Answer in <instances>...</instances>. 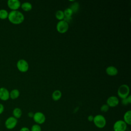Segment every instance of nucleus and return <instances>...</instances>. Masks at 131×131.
<instances>
[{
	"label": "nucleus",
	"instance_id": "393cba45",
	"mask_svg": "<svg viewBox=\"0 0 131 131\" xmlns=\"http://www.w3.org/2000/svg\"><path fill=\"white\" fill-rule=\"evenodd\" d=\"M72 19V17H64L63 20L64 21H65L66 22H67L68 24H69V23H70Z\"/></svg>",
	"mask_w": 131,
	"mask_h": 131
},
{
	"label": "nucleus",
	"instance_id": "0eeeda50",
	"mask_svg": "<svg viewBox=\"0 0 131 131\" xmlns=\"http://www.w3.org/2000/svg\"><path fill=\"white\" fill-rule=\"evenodd\" d=\"M36 124L41 125L44 123L46 121V116L45 114L41 112H37L34 113L33 117L32 118Z\"/></svg>",
	"mask_w": 131,
	"mask_h": 131
},
{
	"label": "nucleus",
	"instance_id": "f3484780",
	"mask_svg": "<svg viewBox=\"0 0 131 131\" xmlns=\"http://www.w3.org/2000/svg\"><path fill=\"white\" fill-rule=\"evenodd\" d=\"M20 7L24 11L28 12L30 11L32 9V5L29 2H24L21 4Z\"/></svg>",
	"mask_w": 131,
	"mask_h": 131
},
{
	"label": "nucleus",
	"instance_id": "a878e982",
	"mask_svg": "<svg viewBox=\"0 0 131 131\" xmlns=\"http://www.w3.org/2000/svg\"><path fill=\"white\" fill-rule=\"evenodd\" d=\"M19 131H30V128H29L27 127L24 126V127H22L21 128H20V129H19Z\"/></svg>",
	"mask_w": 131,
	"mask_h": 131
},
{
	"label": "nucleus",
	"instance_id": "f257e3e1",
	"mask_svg": "<svg viewBox=\"0 0 131 131\" xmlns=\"http://www.w3.org/2000/svg\"><path fill=\"white\" fill-rule=\"evenodd\" d=\"M8 19L11 23L19 25L24 21L25 16L21 12L18 10L11 11L9 13Z\"/></svg>",
	"mask_w": 131,
	"mask_h": 131
},
{
	"label": "nucleus",
	"instance_id": "9d476101",
	"mask_svg": "<svg viewBox=\"0 0 131 131\" xmlns=\"http://www.w3.org/2000/svg\"><path fill=\"white\" fill-rule=\"evenodd\" d=\"M119 99L115 96L109 97L106 100V104L111 107H116L119 104Z\"/></svg>",
	"mask_w": 131,
	"mask_h": 131
},
{
	"label": "nucleus",
	"instance_id": "2eb2a0df",
	"mask_svg": "<svg viewBox=\"0 0 131 131\" xmlns=\"http://www.w3.org/2000/svg\"><path fill=\"white\" fill-rule=\"evenodd\" d=\"M19 95H20V92L18 89H13L10 92V94H9L10 98L13 100L16 99L19 96Z\"/></svg>",
	"mask_w": 131,
	"mask_h": 131
},
{
	"label": "nucleus",
	"instance_id": "5701e85b",
	"mask_svg": "<svg viewBox=\"0 0 131 131\" xmlns=\"http://www.w3.org/2000/svg\"><path fill=\"white\" fill-rule=\"evenodd\" d=\"M30 129V131H41V127L40 125L35 123L31 126Z\"/></svg>",
	"mask_w": 131,
	"mask_h": 131
},
{
	"label": "nucleus",
	"instance_id": "ddd939ff",
	"mask_svg": "<svg viewBox=\"0 0 131 131\" xmlns=\"http://www.w3.org/2000/svg\"><path fill=\"white\" fill-rule=\"evenodd\" d=\"M124 122L128 125H131V111H126L123 115V120Z\"/></svg>",
	"mask_w": 131,
	"mask_h": 131
},
{
	"label": "nucleus",
	"instance_id": "20e7f679",
	"mask_svg": "<svg viewBox=\"0 0 131 131\" xmlns=\"http://www.w3.org/2000/svg\"><path fill=\"white\" fill-rule=\"evenodd\" d=\"M18 123L17 119L13 116H10L6 119L5 121V126L9 130H11L14 128Z\"/></svg>",
	"mask_w": 131,
	"mask_h": 131
},
{
	"label": "nucleus",
	"instance_id": "9b49d317",
	"mask_svg": "<svg viewBox=\"0 0 131 131\" xmlns=\"http://www.w3.org/2000/svg\"><path fill=\"white\" fill-rule=\"evenodd\" d=\"M10 92L4 87L0 88V99L2 101H7L10 98Z\"/></svg>",
	"mask_w": 131,
	"mask_h": 131
},
{
	"label": "nucleus",
	"instance_id": "7c9ffc66",
	"mask_svg": "<svg viewBox=\"0 0 131 131\" xmlns=\"http://www.w3.org/2000/svg\"><path fill=\"white\" fill-rule=\"evenodd\" d=\"M0 123H1V120H0Z\"/></svg>",
	"mask_w": 131,
	"mask_h": 131
},
{
	"label": "nucleus",
	"instance_id": "39448f33",
	"mask_svg": "<svg viewBox=\"0 0 131 131\" xmlns=\"http://www.w3.org/2000/svg\"><path fill=\"white\" fill-rule=\"evenodd\" d=\"M127 124L123 120H117L113 124L114 131H126Z\"/></svg>",
	"mask_w": 131,
	"mask_h": 131
},
{
	"label": "nucleus",
	"instance_id": "7ed1b4c3",
	"mask_svg": "<svg viewBox=\"0 0 131 131\" xmlns=\"http://www.w3.org/2000/svg\"><path fill=\"white\" fill-rule=\"evenodd\" d=\"M129 94V88L127 84H122L121 85L118 90L117 94L118 96L122 99L126 98Z\"/></svg>",
	"mask_w": 131,
	"mask_h": 131
},
{
	"label": "nucleus",
	"instance_id": "4be33fe9",
	"mask_svg": "<svg viewBox=\"0 0 131 131\" xmlns=\"http://www.w3.org/2000/svg\"><path fill=\"white\" fill-rule=\"evenodd\" d=\"M63 13L64 15V17H72L73 12L70 8H68L64 10Z\"/></svg>",
	"mask_w": 131,
	"mask_h": 131
},
{
	"label": "nucleus",
	"instance_id": "bb28decb",
	"mask_svg": "<svg viewBox=\"0 0 131 131\" xmlns=\"http://www.w3.org/2000/svg\"><path fill=\"white\" fill-rule=\"evenodd\" d=\"M4 111V106L3 104L0 103V115H1Z\"/></svg>",
	"mask_w": 131,
	"mask_h": 131
},
{
	"label": "nucleus",
	"instance_id": "f03ea898",
	"mask_svg": "<svg viewBox=\"0 0 131 131\" xmlns=\"http://www.w3.org/2000/svg\"><path fill=\"white\" fill-rule=\"evenodd\" d=\"M93 122L95 126L98 128H104L106 124V120L105 118L101 114L96 115L94 117Z\"/></svg>",
	"mask_w": 131,
	"mask_h": 131
},
{
	"label": "nucleus",
	"instance_id": "a211bd4d",
	"mask_svg": "<svg viewBox=\"0 0 131 131\" xmlns=\"http://www.w3.org/2000/svg\"><path fill=\"white\" fill-rule=\"evenodd\" d=\"M9 13L8 12L4 9L0 10V19H6L8 18Z\"/></svg>",
	"mask_w": 131,
	"mask_h": 131
},
{
	"label": "nucleus",
	"instance_id": "4468645a",
	"mask_svg": "<svg viewBox=\"0 0 131 131\" xmlns=\"http://www.w3.org/2000/svg\"><path fill=\"white\" fill-rule=\"evenodd\" d=\"M22 111L19 107H15L12 111V116L18 119L20 118L22 116Z\"/></svg>",
	"mask_w": 131,
	"mask_h": 131
},
{
	"label": "nucleus",
	"instance_id": "aec40b11",
	"mask_svg": "<svg viewBox=\"0 0 131 131\" xmlns=\"http://www.w3.org/2000/svg\"><path fill=\"white\" fill-rule=\"evenodd\" d=\"M55 17L56 18L60 20H62L64 17V15L63 13V11L62 10H58L55 13Z\"/></svg>",
	"mask_w": 131,
	"mask_h": 131
},
{
	"label": "nucleus",
	"instance_id": "412c9836",
	"mask_svg": "<svg viewBox=\"0 0 131 131\" xmlns=\"http://www.w3.org/2000/svg\"><path fill=\"white\" fill-rule=\"evenodd\" d=\"M121 103L123 105H126L128 104H130L131 103V96L130 95H128L126 98L123 99L121 100Z\"/></svg>",
	"mask_w": 131,
	"mask_h": 131
},
{
	"label": "nucleus",
	"instance_id": "1a4fd4ad",
	"mask_svg": "<svg viewBox=\"0 0 131 131\" xmlns=\"http://www.w3.org/2000/svg\"><path fill=\"white\" fill-rule=\"evenodd\" d=\"M21 3L18 0H8L7 6L12 11L17 10L20 7Z\"/></svg>",
	"mask_w": 131,
	"mask_h": 131
},
{
	"label": "nucleus",
	"instance_id": "c756f323",
	"mask_svg": "<svg viewBox=\"0 0 131 131\" xmlns=\"http://www.w3.org/2000/svg\"><path fill=\"white\" fill-rule=\"evenodd\" d=\"M126 131H130V130H126Z\"/></svg>",
	"mask_w": 131,
	"mask_h": 131
},
{
	"label": "nucleus",
	"instance_id": "6e6552de",
	"mask_svg": "<svg viewBox=\"0 0 131 131\" xmlns=\"http://www.w3.org/2000/svg\"><path fill=\"white\" fill-rule=\"evenodd\" d=\"M69 25L67 22L62 20L59 21L56 25V30L57 31L61 34L65 33L67 32L69 29Z\"/></svg>",
	"mask_w": 131,
	"mask_h": 131
},
{
	"label": "nucleus",
	"instance_id": "423d86ee",
	"mask_svg": "<svg viewBox=\"0 0 131 131\" xmlns=\"http://www.w3.org/2000/svg\"><path fill=\"white\" fill-rule=\"evenodd\" d=\"M16 67L19 71L25 73L27 72L29 70V64L26 60L20 59L17 61L16 63Z\"/></svg>",
	"mask_w": 131,
	"mask_h": 131
},
{
	"label": "nucleus",
	"instance_id": "f8f14e48",
	"mask_svg": "<svg viewBox=\"0 0 131 131\" xmlns=\"http://www.w3.org/2000/svg\"><path fill=\"white\" fill-rule=\"evenodd\" d=\"M105 72L108 75L111 76H116V75H117V74L118 73V71L116 67L112 66L108 67L106 69Z\"/></svg>",
	"mask_w": 131,
	"mask_h": 131
},
{
	"label": "nucleus",
	"instance_id": "b1692460",
	"mask_svg": "<svg viewBox=\"0 0 131 131\" xmlns=\"http://www.w3.org/2000/svg\"><path fill=\"white\" fill-rule=\"evenodd\" d=\"M109 108H110V107L106 104H104L102 105L100 107V111L102 112L105 113L108 111Z\"/></svg>",
	"mask_w": 131,
	"mask_h": 131
},
{
	"label": "nucleus",
	"instance_id": "cd10ccee",
	"mask_svg": "<svg viewBox=\"0 0 131 131\" xmlns=\"http://www.w3.org/2000/svg\"><path fill=\"white\" fill-rule=\"evenodd\" d=\"M94 116L93 115H89L88 117V120L89 121V122H93V119H94Z\"/></svg>",
	"mask_w": 131,
	"mask_h": 131
},
{
	"label": "nucleus",
	"instance_id": "6ab92c4d",
	"mask_svg": "<svg viewBox=\"0 0 131 131\" xmlns=\"http://www.w3.org/2000/svg\"><path fill=\"white\" fill-rule=\"evenodd\" d=\"M70 8L72 10V11H73V13H76L79 10V4L77 2H74V3L71 5Z\"/></svg>",
	"mask_w": 131,
	"mask_h": 131
},
{
	"label": "nucleus",
	"instance_id": "c85d7f7f",
	"mask_svg": "<svg viewBox=\"0 0 131 131\" xmlns=\"http://www.w3.org/2000/svg\"><path fill=\"white\" fill-rule=\"evenodd\" d=\"M33 115H34V113L32 112H30L28 113V116L30 118H33Z\"/></svg>",
	"mask_w": 131,
	"mask_h": 131
},
{
	"label": "nucleus",
	"instance_id": "dca6fc26",
	"mask_svg": "<svg viewBox=\"0 0 131 131\" xmlns=\"http://www.w3.org/2000/svg\"><path fill=\"white\" fill-rule=\"evenodd\" d=\"M62 96L61 92L60 90H55L52 94V98L54 101L59 100Z\"/></svg>",
	"mask_w": 131,
	"mask_h": 131
}]
</instances>
